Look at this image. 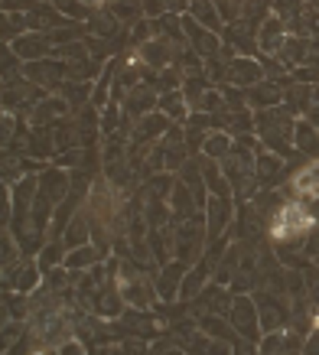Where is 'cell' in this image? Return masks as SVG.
Returning a JSON list of instances; mask_svg holds the SVG:
<instances>
[{"label":"cell","instance_id":"obj_5","mask_svg":"<svg viewBox=\"0 0 319 355\" xmlns=\"http://www.w3.org/2000/svg\"><path fill=\"white\" fill-rule=\"evenodd\" d=\"M287 23L280 20V17H270L267 13L264 20H261V30H257V46L264 49V53H280L284 43H287Z\"/></svg>","mask_w":319,"mask_h":355},{"label":"cell","instance_id":"obj_13","mask_svg":"<svg viewBox=\"0 0 319 355\" xmlns=\"http://www.w3.org/2000/svg\"><path fill=\"white\" fill-rule=\"evenodd\" d=\"M88 225H92V216L88 209H82L78 216L65 225V248H82L88 241Z\"/></svg>","mask_w":319,"mask_h":355},{"label":"cell","instance_id":"obj_15","mask_svg":"<svg viewBox=\"0 0 319 355\" xmlns=\"http://www.w3.org/2000/svg\"><path fill=\"white\" fill-rule=\"evenodd\" d=\"M300 333H284V329H274V333H267V339L261 343V349L264 352H293V349H300Z\"/></svg>","mask_w":319,"mask_h":355},{"label":"cell","instance_id":"obj_30","mask_svg":"<svg viewBox=\"0 0 319 355\" xmlns=\"http://www.w3.org/2000/svg\"><path fill=\"white\" fill-rule=\"evenodd\" d=\"M307 349H309V352H319V333H313V343H309Z\"/></svg>","mask_w":319,"mask_h":355},{"label":"cell","instance_id":"obj_29","mask_svg":"<svg viewBox=\"0 0 319 355\" xmlns=\"http://www.w3.org/2000/svg\"><path fill=\"white\" fill-rule=\"evenodd\" d=\"M3 7L10 13H17V10H33L36 3H30V0H3Z\"/></svg>","mask_w":319,"mask_h":355},{"label":"cell","instance_id":"obj_23","mask_svg":"<svg viewBox=\"0 0 319 355\" xmlns=\"http://www.w3.org/2000/svg\"><path fill=\"white\" fill-rule=\"evenodd\" d=\"M95 258H98V251H95V248L82 245V248H72V251H69V258H65V264H69L72 270H82V268H92V264H95Z\"/></svg>","mask_w":319,"mask_h":355},{"label":"cell","instance_id":"obj_22","mask_svg":"<svg viewBox=\"0 0 319 355\" xmlns=\"http://www.w3.org/2000/svg\"><path fill=\"white\" fill-rule=\"evenodd\" d=\"M192 17H199V20L209 26V30H222V20H218V7H212V0H192Z\"/></svg>","mask_w":319,"mask_h":355},{"label":"cell","instance_id":"obj_32","mask_svg":"<svg viewBox=\"0 0 319 355\" xmlns=\"http://www.w3.org/2000/svg\"><path fill=\"white\" fill-rule=\"evenodd\" d=\"M309 7H316V10H319V0H309Z\"/></svg>","mask_w":319,"mask_h":355},{"label":"cell","instance_id":"obj_11","mask_svg":"<svg viewBox=\"0 0 319 355\" xmlns=\"http://www.w3.org/2000/svg\"><path fill=\"white\" fill-rule=\"evenodd\" d=\"M280 53L287 55V62H319V49L313 43H307L303 36H287V43Z\"/></svg>","mask_w":319,"mask_h":355},{"label":"cell","instance_id":"obj_31","mask_svg":"<svg viewBox=\"0 0 319 355\" xmlns=\"http://www.w3.org/2000/svg\"><path fill=\"white\" fill-rule=\"evenodd\" d=\"M232 3H234V7H238V10H241V3H245V0H232Z\"/></svg>","mask_w":319,"mask_h":355},{"label":"cell","instance_id":"obj_14","mask_svg":"<svg viewBox=\"0 0 319 355\" xmlns=\"http://www.w3.org/2000/svg\"><path fill=\"white\" fill-rule=\"evenodd\" d=\"M140 62L144 65H166V59H170V46H166V40H144V46H140Z\"/></svg>","mask_w":319,"mask_h":355},{"label":"cell","instance_id":"obj_3","mask_svg":"<svg viewBox=\"0 0 319 355\" xmlns=\"http://www.w3.org/2000/svg\"><path fill=\"white\" fill-rule=\"evenodd\" d=\"M225 82L232 85H257L264 82V69L255 55H228V65H225Z\"/></svg>","mask_w":319,"mask_h":355},{"label":"cell","instance_id":"obj_17","mask_svg":"<svg viewBox=\"0 0 319 355\" xmlns=\"http://www.w3.org/2000/svg\"><path fill=\"white\" fill-rule=\"evenodd\" d=\"M257 180H261V183H274L277 176H280V173H284V160H280V153H261V157H257Z\"/></svg>","mask_w":319,"mask_h":355},{"label":"cell","instance_id":"obj_25","mask_svg":"<svg viewBox=\"0 0 319 355\" xmlns=\"http://www.w3.org/2000/svg\"><path fill=\"white\" fill-rule=\"evenodd\" d=\"M124 326H130L134 333H150V329H153V320H150L147 313H128V316H124Z\"/></svg>","mask_w":319,"mask_h":355},{"label":"cell","instance_id":"obj_21","mask_svg":"<svg viewBox=\"0 0 319 355\" xmlns=\"http://www.w3.org/2000/svg\"><path fill=\"white\" fill-rule=\"evenodd\" d=\"M232 137L228 134H209L205 137V144H202V153L205 157H212V160H222V157H228L232 153Z\"/></svg>","mask_w":319,"mask_h":355},{"label":"cell","instance_id":"obj_7","mask_svg":"<svg viewBox=\"0 0 319 355\" xmlns=\"http://www.w3.org/2000/svg\"><path fill=\"white\" fill-rule=\"evenodd\" d=\"M46 53H49L46 33H23L13 40V55H20V59H46Z\"/></svg>","mask_w":319,"mask_h":355},{"label":"cell","instance_id":"obj_1","mask_svg":"<svg viewBox=\"0 0 319 355\" xmlns=\"http://www.w3.org/2000/svg\"><path fill=\"white\" fill-rule=\"evenodd\" d=\"M293 121H290L287 111H280L274 105V108H264L261 114H257V134H261V140H264L267 147L274 153H280V157H287L290 153V140H293Z\"/></svg>","mask_w":319,"mask_h":355},{"label":"cell","instance_id":"obj_12","mask_svg":"<svg viewBox=\"0 0 319 355\" xmlns=\"http://www.w3.org/2000/svg\"><path fill=\"white\" fill-rule=\"evenodd\" d=\"M40 193H43L46 199H53V202H62L65 193H69V176L59 170H46L43 176H40Z\"/></svg>","mask_w":319,"mask_h":355},{"label":"cell","instance_id":"obj_16","mask_svg":"<svg viewBox=\"0 0 319 355\" xmlns=\"http://www.w3.org/2000/svg\"><path fill=\"white\" fill-rule=\"evenodd\" d=\"M293 144H297V150L316 153L319 157V134H316V128H313L309 121H300L297 128H293Z\"/></svg>","mask_w":319,"mask_h":355},{"label":"cell","instance_id":"obj_10","mask_svg":"<svg viewBox=\"0 0 319 355\" xmlns=\"http://www.w3.org/2000/svg\"><path fill=\"white\" fill-rule=\"evenodd\" d=\"M62 65L53 59H36V65H26V78H33V85H59L62 82Z\"/></svg>","mask_w":319,"mask_h":355},{"label":"cell","instance_id":"obj_8","mask_svg":"<svg viewBox=\"0 0 319 355\" xmlns=\"http://www.w3.org/2000/svg\"><path fill=\"white\" fill-rule=\"evenodd\" d=\"M182 277H186V261H173V264H166V270L160 274L157 280V297L160 300H173L176 297V291L182 287Z\"/></svg>","mask_w":319,"mask_h":355},{"label":"cell","instance_id":"obj_20","mask_svg":"<svg viewBox=\"0 0 319 355\" xmlns=\"http://www.w3.org/2000/svg\"><path fill=\"white\" fill-rule=\"evenodd\" d=\"M65 108H69L65 98H49V101H43L40 108L33 111V124H46V121H53V118H62Z\"/></svg>","mask_w":319,"mask_h":355},{"label":"cell","instance_id":"obj_19","mask_svg":"<svg viewBox=\"0 0 319 355\" xmlns=\"http://www.w3.org/2000/svg\"><path fill=\"white\" fill-rule=\"evenodd\" d=\"M170 205H173V212L176 216H189L192 212V205H196V196H192V189L186 183H176L173 186V193H170Z\"/></svg>","mask_w":319,"mask_h":355},{"label":"cell","instance_id":"obj_26","mask_svg":"<svg viewBox=\"0 0 319 355\" xmlns=\"http://www.w3.org/2000/svg\"><path fill=\"white\" fill-rule=\"evenodd\" d=\"M248 7H241V17H245L248 23L257 20V17H264L267 7H270V0H245Z\"/></svg>","mask_w":319,"mask_h":355},{"label":"cell","instance_id":"obj_4","mask_svg":"<svg viewBox=\"0 0 319 355\" xmlns=\"http://www.w3.org/2000/svg\"><path fill=\"white\" fill-rule=\"evenodd\" d=\"M280 293H257L255 303H257V313H261V329L274 333V329H284L287 326V306L277 300Z\"/></svg>","mask_w":319,"mask_h":355},{"label":"cell","instance_id":"obj_27","mask_svg":"<svg viewBox=\"0 0 319 355\" xmlns=\"http://www.w3.org/2000/svg\"><path fill=\"white\" fill-rule=\"evenodd\" d=\"M82 0H55V10L69 17H88V7H78Z\"/></svg>","mask_w":319,"mask_h":355},{"label":"cell","instance_id":"obj_18","mask_svg":"<svg viewBox=\"0 0 319 355\" xmlns=\"http://www.w3.org/2000/svg\"><path fill=\"white\" fill-rule=\"evenodd\" d=\"M153 105H157V92L153 88H130V95H128L130 114H147Z\"/></svg>","mask_w":319,"mask_h":355},{"label":"cell","instance_id":"obj_2","mask_svg":"<svg viewBox=\"0 0 319 355\" xmlns=\"http://www.w3.org/2000/svg\"><path fill=\"white\" fill-rule=\"evenodd\" d=\"M228 320L241 336H248V343H257L261 339V313H257V303L251 297H234L232 310H228Z\"/></svg>","mask_w":319,"mask_h":355},{"label":"cell","instance_id":"obj_6","mask_svg":"<svg viewBox=\"0 0 319 355\" xmlns=\"http://www.w3.org/2000/svg\"><path fill=\"white\" fill-rule=\"evenodd\" d=\"M209 218H205V225H209V241H218L222 235V228L228 225V218H232V199L228 196H209Z\"/></svg>","mask_w":319,"mask_h":355},{"label":"cell","instance_id":"obj_24","mask_svg":"<svg viewBox=\"0 0 319 355\" xmlns=\"http://www.w3.org/2000/svg\"><path fill=\"white\" fill-rule=\"evenodd\" d=\"M160 108H163V114H166V118H176V121L186 118V101H182V95L176 92V88H173L170 95L160 98Z\"/></svg>","mask_w":319,"mask_h":355},{"label":"cell","instance_id":"obj_9","mask_svg":"<svg viewBox=\"0 0 319 355\" xmlns=\"http://www.w3.org/2000/svg\"><path fill=\"white\" fill-rule=\"evenodd\" d=\"M121 297L128 303H134V306H147L150 303L147 284H144L130 268H121Z\"/></svg>","mask_w":319,"mask_h":355},{"label":"cell","instance_id":"obj_28","mask_svg":"<svg viewBox=\"0 0 319 355\" xmlns=\"http://www.w3.org/2000/svg\"><path fill=\"white\" fill-rule=\"evenodd\" d=\"M140 10L147 13V17H163L166 13V0H144Z\"/></svg>","mask_w":319,"mask_h":355}]
</instances>
